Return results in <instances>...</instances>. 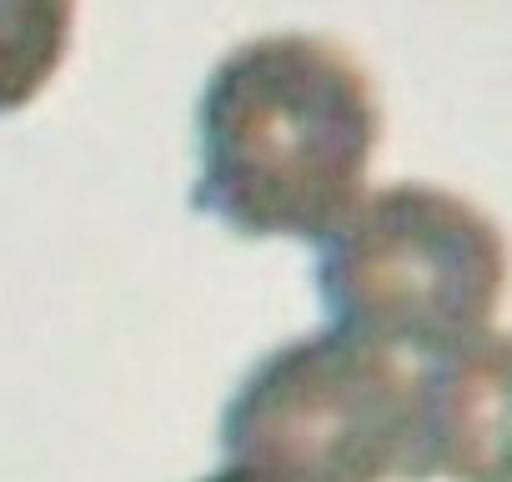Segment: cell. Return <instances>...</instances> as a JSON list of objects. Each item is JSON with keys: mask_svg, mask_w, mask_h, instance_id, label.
I'll return each mask as SVG.
<instances>
[{"mask_svg": "<svg viewBox=\"0 0 512 482\" xmlns=\"http://www.w3.org/2000/svg\"><path fill=\"white\" fill-rule=\"evenodd\" d=\"M377 141L372 76L337 41L307 31L256 36L206 76L191 201L236 236L322 241L362 196Z\"/></svg>", "mask_w": 512, "mask_h": 482, "instance_id": "cell-1", "label": "cell"}, {"mask_svg": "<svg viewBox=\"0 0 512 482\" xmlns=\"http://www.w3.org/2000/svg\"><path fill=\"white\" fill-rule=\"evenodd\" d=\"M417 477L512 482V332H482L417 372Z\"/></svg>", "mask_w": 512, "mask_h": 482, "instance_id": "cell-4", "label": "cell"}, {"mask_svg": "<svg viewBox=\"0 0 512 482\" xmlns=\"http://www.w3.org/2000/svg\"><path fill=\"white\" fill-rule=\"evenodd\" d=\"M201 482H277V477H267V472H256V467L231 462V467H221V472H211V477H201Z\"/></svg>", "mask_w": 512, "mask_h": 482, "instance_id": "cell-6", "label": "cell"}, {"mask_svg": "<svg viewBox=\"0 0 512 482\" xmlns=\"http://www.w3.org/2000/svg\"><path fill=\"white\" fill-rule=\"evenodd\" d=\"M507 236L467 196L397 181L357 196L322 236L317 292L332 327L387 352L442 357L477 342L507 292Z\"/></svg>", "mask_w": 512, "mask_h": 482, "instance_id": "cell-2", "label": "cell"}, {"mask_svg": "<svg viewBox=\"0 0 512 482\" xmlns=\"http://www.w3.org/2000/svg\"><path fill=\"white\" fill-rule=\"evenodd\" d=\"M76 0H0V116L26 111L71 51Z\"/></svg>", "mask_w": 512, "mask_h": 482, "instance_id": "cell-5", "label": "cell"}, {"mask_svg": "<svg viewBox=\"0 0 512 482\" xmlns=\"http://www.w3.org/2000/svg\"><path fill=\"white\" fill-rule=\"evenodd\" d=\"M221 447L277 482H412L417 372L342 327L292 337L236 382Z\"/></svg>", "mask_w": 512, "mask_h": 482, "instance_id": "cell-3", "label": "cell"}]
</instances>
